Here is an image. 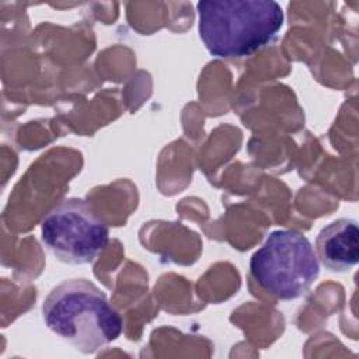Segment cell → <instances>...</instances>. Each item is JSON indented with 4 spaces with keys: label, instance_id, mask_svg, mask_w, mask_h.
Listing matches in <instances>:
<instances>
[{
    "label": "cell",
    "instance_id": "5",
    "mask_svg": "<svg viewBox=\"0 0 359 359\" xmlns=\"http://www.w3.org/2000/svg\"><path fill=\"white\" fill-rule=\"evenodd\" d=\"M317 258L330 271L346 272L359 261V227L353 219H338L321 229L316 238Z\"/></svg>",
    "mask_w": 359,
    "mask_h": 359
},
{
    "label": "cell",
    "instance_id": "4",
    "mask_svg": "<svg viewBox=\"0 0 359 359\" xmlns=\"http://www.w3.org/2000/svg\"><path fill=\"white\" fill-rule=\"evenodd\" d=\"M41 238L59 261L80 265L91 262L105 248L109 231L88 202L69 198L43 217Z\"/></svg>",
    "mask_w": 359,
    "mask_h": 359
},
{
    "label": "cell",
    "instance_id": "2",
    "mask_svg": "<svg viewBox=\"0 0 359 359\" xmlns=\"http://www.w3.org/2000/svg\"><path fill=\"white\" fill-rule=\"evenodd\" d=\"M199 36L216 57H244L266 45L283 25V10L272 0H203L196 4Z\"/></svg>",
    "mask_w": 359,
    "mask_h": 359
},
{
    "label": "cell",
    "instance_id": "1",
    "mask_svg": "<svg viewBox=\"0 0 359 359\" xmlns=\"http://www.w3.org/2000/svg\"><path fill=\"white\" fill-rule=\"evenodd\" d=\"M42 317L50 331L84 353L111 344L123 330V320L105 293L86 279L53 287L43 300Z\"/></svg>",
    "mask_w": 359,
    "mask_h": 359
},
{
    "label": "cell",
    "instance_id": "3",
    "mask_svg": "<svg viewBox=\"0 0 359 359\" xmlns=\"http://www.w3.org/2000/svg\"><path fill=\"white\" fill-rule=\"evenodd\" d=\"M250 272L271 296L293 300L303 296L320 273L309 238L296 230H275L252 254Z\"/></svg>",
    "mask_w": 359,
    "mask_h": 359
}]
</instances>
